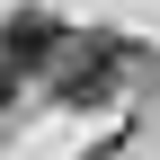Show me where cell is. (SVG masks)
Masks as SVG:
<instances>
[{"label": "cell", "instance_id": "obj_1", "mask_svg": "<svg viewBox=\"0 0 160 160\" xmlns=\"http://www.w3.org/2000/svg\"><path fill=\"white\" fill-rule=\"evenodd\" d=\"M53 89L71 98V107H98V98L116 89V45H62V62H53Z\"/></svg>", "mask_w": 160, "mask_h": 160}, {"label": "cell", "instance_id": "obj_2", "mask_svg": "<svg viewBox=\"0 0 160 160\" xmlns=\"http://www.w3.org/2000/svg\"><path fill=\"white\" fill-rule=\"evenodd\" d=\"M62 45H71V36L53 27L45 9H18L9 27H0V53H9L18 71H45V62H62Z\"/></svg>", "mask_w": 160, "mask_h": 160}]
</instances>
